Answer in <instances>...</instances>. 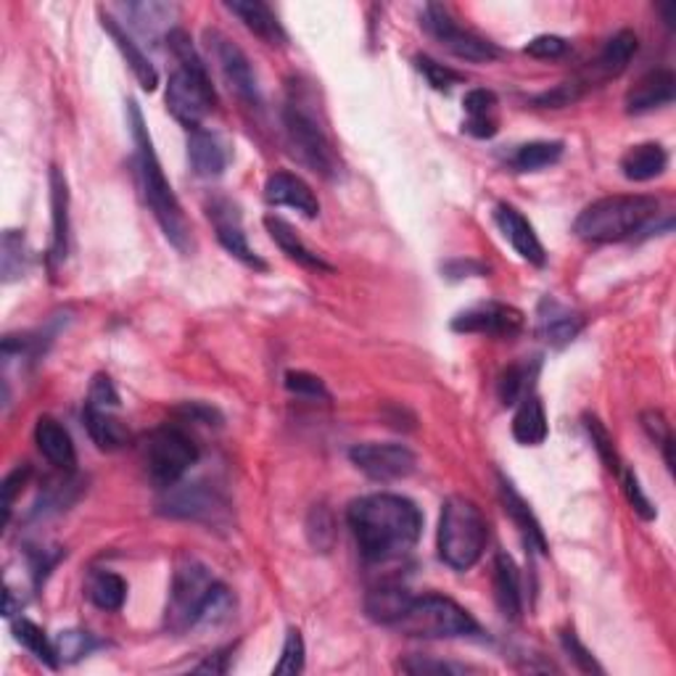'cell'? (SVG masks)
<instances>
[{
	"label": "cell",
	"instance_id": "1",
	"mask_svg": "<svg viewBox=\"0 0 676 676\" xmlns=\"http://www.w3.org/2000/svg\"><path fill=\"white\" fill-rule=\"evenodd\" d=\"M359 552L370 563H389L408 555L423 531V513L402 494H368L346 511Z\"/></svg>",
	"mask_w": 676,
	"mask_h": 676
},
{
	"label": "cell",
	"instance_id": "2",
	"mask_svg": "<svg viewBox=\"0 0 676 676\" xmlns=\"http://www.w3.org/2000/svg\"><path fill=\"white\" fill-rule=\"evenodd\" d=\"M130 125L135 138V162H138V180L144 198L157 217L159 228L177 251H191V225L185 217L183 206H180L175 191H172L170 180H167L162 164H159L157 151H153L151 135L146 130V122L140 108L130 103Z\"/></svg>",
	"mask_w": 676,
	"mask_h": 676
},
{
	"label": "cell",
	"instance_id": "3",
	"mask_svg": "<svg viewBox=\"0 0 676 676\" xmlns=\"http://www.w3.org/2000/svg\"><path fill=\"white\" fill-rule=\"evenodd\" d=\"M167 43H170L172 56L177 61V69L167 82V108L180 125L196 130V127H202L206 114L215 108V88H211L206 64L193 48L188 32L180 27L170 30L167 32Z\"/></svg>",
	"mask_w": 676,
	"mask_h": 676
},
{
	"label": "cell",
	"instance_id": "4",
	"mask_svg": "<svg viewBox=\"0 0 676 676\" xmlns=\"http://www.w3.org/2000/svg\"><path fill=\"white\" fill-rule=\"evenodd\" d=\"M486 539V518L473 500L460 497V494L444 500L439 534H436L442 563H447L452 571L473 569L481 555H484Z\"/></svg>",
	"mask_w": 676,
	"mask_h": 676
},
{
	"label": "cell",
	"instance_id": "5",
	"mask_svg": "<svg viewBox=\"0 0 676 676\" xmlns=\"http://www.w3.org/2000/svg\"><path fill=\"white\" fill-rule=\"evenodd\" d=\"M655 211H658V202L653 196H640V193L605 196L592 202L576 217L574 233L587 243H616L640 233L653 220Z\"/></svg>",
	"mask_w": 676,
	"mask_h": 676
},
{
	"label": "cell",
	"instance_id": "6",
	"mask_svg": "<svg viewBox=\"0 0 676 676\" xmlns=\"http://www.w3.org/2000/svg\"><path fill=\"white\" fill-rule=\"evenodd\" d=\"M402 634L421 640H455V637L481 634L479 621L462 605L444 595L412 597L410 608L394 623Z\"/></svg>",
	"mask_w": 676,
	"mask_h": 676
},
{
	"label": "cell",
	"instance_id": "7",
	"mask_svg": "<svg viewBox=\"0 0 676 676\" xmlns=\"http://www.w3.org/2000/svg\"><path fill=\"white\" fill-rule=\"evenodd\" d=\"M283 130H286V144L301 164L309 167L314 175L331 180L339 172V157L333 151V144L328 140L323 127L299 103H288L283 108Z\"/></svg>",
	"mask_w": 676,
	"mask_h": 676
},
{
	"label": "cell",
	"instance_id": "8",
	"mask_svg": "<svg viewBox=\"0 0 676 676\" xmlns=\"http://www.w3.org/2000/svg\"><path fill=\"white\" fill-rule=\"evenodd\" d=\"M211 587H215V576L204 563H198L196 558L180 560L172 576L170 603H167V629L175 634L196 629L198 610Z\"/></svg>",
	"mask_w": 676,
	"mask_h": 676
},
{
	"label": "cell",
	"instance_id": "9",
	"mask_svg": "<svg viewBox=\"0 0 676 676\" xmlns=\"http://www.w3.org/2000/svg\"><path fill=\"white\" fill-rule=\"evenodd\" d=\"M196 442L177 426H162L148 436L146 466L151 479L162 489H170L183 481V476L196 466Z\"/></svg>",
	"mask_w": 676,
	"mask_h": 676
},
{
	"label": "cell",
	"instance_id": "10",
	"mask_svg": "<svg viewBox=\"0 0 676 676\" xmlns=\"http://www.w3.org/2000/svg\"><path fill=\"white\" fill-rule=\"evenodd\" d=\"M423 30L434 37L436 43L444 45L449 54L457 56V59H466L473 64H489L494 59H500L502 50L486 37L476 35V32L460 27L455 22L452 14L439 3H428L421 14Z\"/></svg>",
	"mask_w": 676,
	"mask_h": 676
},
{
	"label": "cell",
	"instance_id": "11",
	"mask_svg": "<svg viewBox=\"0 0 676 676\" xmlns=\"http://www.w3.org/2000/svg\"><path fill=\"white\" fill-rule=\"evenodd\" d=\"M159 511L170 518L222 526L230 515V505L217 489L206 484H175L167 489V497L159 502Z\"/></svg>",
	"mask_w": 676,
	"mask_h": 676
},
{
	"label": "cell",
	"instance_id": "12",
	"mask_svg": "<svg viewBox=\"0 0 676 676\" xmlns=\"http://www.w3.org/2000/svg\"><path fill=\"white\" fill-rule=\"evenodd\" d=\"M350 460L359 473H365L373 481H381V484L408 479L417 468L415 452L404 444L391 442L357 444V447L350 449Z\"/></svg>",
	"mask_w": 676,
	"mask_h": 676
},
{
	"label": "cell",
	"instance_id": "13",
	"mask_svg": "<svg viewBox=\"0 0 676 676\" xmlns=\"http://www.w3.org/2000/svg\"><path fill=\"white\" fill-rule=\"evenodd\" d=\"M206 45H209L211 59H215L217 67H220V72L225 77V82L230 85V90H233L243 103H249V106L254 108L260 106L262 103L260 82H256V72L254 67H251L249 56L243 54L230 37H225L222 32L217 30H206Z\"/></svg>",
	"mask_w": 676,
	"mask_h": 676
},
{
	"label": "cell",
	"instance_id": "14",
	"mask_svg": "<svg viewBox=\"0 0 676 676\" xmlns=\"http://www.w3.org/2000/svg\"><path fill=\"white\" fill-rule=\"evenodd\" d=\"M524 328V312L500 301H484L452 320V331L457 333H479V336L511 339Z\"/></svg>",
	"mask_w": 676,
	"mask_h": 676
},
{
	"label": "cell",
	"instance_id": "15",
	"mask_svg": "<svg viewBox=\"0 0 676 676\" xmlns=\"http://www.w3.org/2000/svg\"><path fill=\"white\" fill-rule=\"evenodd\" d=\"M209 220L215 225V233L217 241L222 243V249L228 251L230 256H236L238 262H243V265L251 270H267V262L262 260L260 254H254V249L249 247V238L243 233V225H241V211H238V206L233 202H228V198H215V202L209 204Z\"/></svg>",
	"mask_w": 676,
	"mask_h": 676
},
{
	"label": "cell",
	"instance_id": "16",
	"mask_svg": "<svg viewBox=\"0 0 676 676\" xmlns=\"http://www.w3.org/2000/svg\"><path fill=\"white\" fill-rule=\"evenodd\" d=\"M584 325H587V320H584L582 312L560 305V301L552 299V296H545V299L539 301L537 331L539 336H542L550 346H555V350L569 346L571 341L584 331Z\"/></svg>",
	"mask_w": 676,
	"mask_h": 676
},
{
	"label": "cell",
	"instance_id": "17",
	"mask_svg": "<svg viewBox=\"0 0 676 676\" xmlns=\"http://www.w3.org/2000/svg\"><path fill=\"white\" fill-rule=\"evenodd\" d=\"M494 222H497L500 233L505 236V241L518 251L520 260L531 262V265H537V267L545 265L547 254H545L542 241H539L534 225L526 220V217L520 215L515 206L497 204V209H494Z\"/></svg>",
	"mask_w": 676,
	"mask_h": 676
},
{
	"label": "cell",
	"instance_id": "18",
	"mask_svg": "<svg viewBox=\"0 0 676 676\" xmlns=\"http://www.w3.org/2000/svg\"><path fill=\"white\" fill-rule=\"evenodd\" d=\"M676 95V77L672 69H653L645 77L634 82L627 93V112L629 114H648L655 108L668 106Z\"/></svg>",
	"mask_w": 676,
	"mask_h": 676
},
{
	"label": "cell",
	"instance_id": "19",
	"mask_svg": "<svg viewBox=\"0 0 676 676\" xmlns=\"http://www.w3.org/2000/svg\"><path fill=\"white\" fill-rule=\"evenodd\" d=\"M265 198L267 204L273 206H291V209L299 211L307 220H314V217L320 215V202L318 196H314V191L309 188L299 175H291V172H275V175H270L265 183Z\"/></svg>",
	"mask_w": 676,
	"mask_h": 676
},
{
	"label": "cell",
	"instance_id": "20",
	"mask_svg": "<svg viewBox=\"0 0 676 676\" xmlns=\"http://www.w3.org/2000/svg\"><path fill=\"white\" fill-rule=\"evenodd\" d=\"M188 162L193 175L206 180L220 177L228 170L230 151L220 135L196 127V130H188Z\"/></svg>",
	"mask_w": 676,
	"mask_h": 676
},
{
	"label": "cell",
	"instance_id": "21",
	"mask_svg": "<svg viewBox=\"0 0 676 676\" xmlns=\"http://www.w3.org/2000/svg\"><path fill=\"white\" fill-rule=\"evenodd\" d=\"M500 500H502V507H505V513L511 515L515 529H518L520 537H524L526 547L534 552H539V555H547V552H550V545H547V537H545L542 526H539L537 515L531 513L529 502L515 492V486L505 479V476H500Z\"/></svg>",
	"mask_w": 676,
	"mask_h": 676
},
{
	"label": "cell",
	"instance_id": "22",
	"mask_svg": "<svg viewBox=\"0 0 676 676\" xmlns=\"http://www.w3.org/2000/svg\"><path fill=\"white\" fill-rule=\"evenodd\" d=\"M99 14H101L103 30H106L108 35H112L114 45H117V48H119L122 59L127 61V67H130V72L135 75V80H138V85L144 88V90H148V93H151V90H157L159 75H157V69H153V64L146 59L144 50L138 48V43H135L133 37L127 35V30L122 27L117 19H114L112 14H106V9H101Z\"/></svg>",
	"mask_w": 676,
	"mask_h": 676
},
{
	"label": "cell",
	"instance_id": "23",
	"mask_svg": "<svg viewBox=\"0 0 676 676\" xmlns=\"http://www.w3.org/2000/svg\"><path fill=\"white\" fill-rule=\"evenodd\" d=\"M35 444L41 449V455L50 466L61 468V471L72 473L77 466V449L69 431L61 426L56 417L43 415L35 426Z\"/></svg>",
	"mask_w": 676,
	"mask_h": 676
},
{
	"label": "cell",
	"instance_id": "24",
	"mask_svg": "<svg viewBox=\"0 0 676 676\" xmlns=\"http://www.w3.org/2000/svg\"><path fill=\"white\" fill-rule=\"evenodd\" d=\"M265 228H267L270 238L275 241V247H278L283 254L288 256V260L296 262V265L312 270V273H333L331 262H325L323 256L318 254V251L309 249L307 243L299 238V233H296V230L286 220H283V217L267 215Z\"/></svg>",
	"mask_w": 676,
	"mask_h": 676
},
{
	"label": "cell",
	"instance_id": "25",
	"mask_svg": "<svg viewBox=\"0 0 676 676\" xmlns=\"http://www.w3.org/2000/svg\"><path fill=\"white\" fill-rule=\"evenodd\" d=\"M228 11L243 22V27L254 32L262 43L267 45H286V30L273 14L267 3L262 0H228Z\"/></svg>",
	"mask_w": 676,
	"mask_h": 676
},
{
	"label": "cell",
	"instance_id": "26",
	"mask_svg": "<svg viewBox=\"0 0 676 676\" xmlns=\"http://www.w3.org/2000/svg\"><path fill=\"white\" fill-rule=\"evenodd\" d=\"M50 209H54V241L50 265H61L69 251V185L59 167H50Z\"/></svg>",
	"mask_w": 676,
	"mask_h": 676
},
{
	"label": "cell",
	"instance_id": "27",
	"mask_svg": "<svg viewBox=\"0 0 676 676\" xmlns=\"http://www.w3.org/2000/svg\"><path fill=\"white\" fill-rule=\"evenodd\" d=\"M494 600H497L500 614L507 621H518L520 614H524L518 565L507 552H497V558H494Z\"/></svg>",
	"mask_w": 676,
	"mask_h": 676
},
{
	"label": "cell",
	"instance_id": "28",
	"mask_svg": "<svg viewBox=\"0 0 676 676\" xmlns=\"http://www.w3.org/2000/svg\"><path fill=\"white\" fill-rule=\"evenodd\" d=\"M82 421H85L90 439H93L95 447L103 449V452H114V449H122L130 442V431L114 415V410H101L93 408V404H85Z\"/></svg>",
	"mask_w": 676,
	"mask_h": 676
},
{
	"label": "cell",
	"instance_id": "29",
	"mask_svg": "<svg viewBox=\"0 0 676 676\" xmlns=\"http://www.w3.org/2000/svg\"><path fill=\"white\" fill-rule=\"evenodd\" d=\"M412 595L408 587L402 584H381V587L370 589L365 597V614H368L376 623L383 627H394L399 618L404 616V610L410 608Z\"/></svg>",
	"mask_w": 676,
	"mask_h": 676
},
{
	"label": "cell",
	"instance_id": "30",
	"mask_svg": "<svg viewBox=\"0 0 676 676\" xmlns=\"http://www.w3.org/2000/svg\"><path fill=\"white\" fill-rule=\"evenodd\" d=\"M668 153L661 144H640L629 148L621 157V172L623 177L632 183H648V180L658 177L666 172Z\"/></svg>",
	"mask_w": 676,
	"mask_h": 676
},
{
	"label": "cell",
	"instance_id": "31",
	"mask_svg": "<svg viewBox=\"0 0 676 676\" xmlns=\"http://www.w3.org/2000/svg\"><path fill=\"white\" fill-rule=\"evenodd\" d=\"M539 368H542V359L534 357V359H520V363H513L511 368L502 370L497 381L500 402L505 404V408H513V404H520L526 397H531Z\"/></svg>",
	"mask_w": 676,
	"mask_h": 676
},
{
	"label": "cell",
	"instance_id": "32",
	"mask_svg": "<svg viewBox=\"0 0 676 676\" xmlns=\"http://www.w3.org/2000/svg\"><path fill=\"white\" fill-rule=\"evenodd\" d=\"M466 125L462 130L473 138H494L497 135V119H494V108H497V95L486 88H476L466 95Z\"/></svg>",
	"mask_w": 676,
	"mask_h": 676
},
{
	"label": "cell",
	"instance_id": "33",
	"mask_svg": "<svg viewBox=\"0 0 676 676\" xmlns=\"http://www.w3.org/2000/svg\"><path fill=\"white\" fill-rule=\"evenodd\" d=\"M547 412L539 397H526L513 417V436L524 447H539L547 439Z\"/></svg>",
	"mask_w": 676,
	"mask_h": 676
},
{
	"label": "cell",
	"instance_id": "34",
	"mask_svg": "<svg viewBox=\"0 0 676 676\" xmlns=\"http://www.w3.org/2000/svg\"><path fill=\"white\" fill-rule=\"evenodd\" d=\"M637 45H640V41H637V35L632 30L616 32V35L610 37V41L605 43V48L600 50V59H597L595 69L603 77H618L623 69L629 67V61L634 59Z\"/></svg>",
	"mask_w": 676,
	"mask_h": 676
},
{
	"label": "cell",
	"instance_id": "35",
	"mask_svg": "<svg viewBox=\"0 0 676 676\" xmlns=\"http://www.w3.org/2000/svg\"><path fill=\"white\" fill-rule=\"evenodd\" d=\"M563 157V144L560 140H531L515 148L511 167L515 172H539L545 167H552Z\"/></svg>",
	"mask_w": 676,
	"mask_h": 676
},
{
	"label": "cell",
	"instance_id": "36",
	"mask_svg": "<svg viewBox=\"0 0 676 676\" xmlns=\"http://www.w3.org/2000/svg\"><path fill=\"white\" fill-rule=\"evenodd\" d=\"M88 597L95 608L114 614L127 600V582L112 571H95L88 582Z\"/></svg>",
	"mask_w": 676,
	"mask_h": 676
},
{
	"label": "cell",
	"instance_id": "37",
	"mask_svg": "<svg viewBox=\"0 0 676 676\" xmlns=\"http://www.w3.org/2000/svg\"><path fill=\"white\" fill-rule=\"evenodd\" d=\"M11 632H14L19 645L27 648L30 653L43 663V666L59 668L61 661H59V653H56V645L48 640V637H45V632L37 627V623H32L30 618H16V621L11 623Z\"/></svg>",
	"mask_w": 676,
	"mask_h": 676
},
{
	"label": "cell",
	"instance_id": "38",
	"mask_svg": "<svg viewBox=\"0 0 676 676\" xmlns=\"http://www.w3.org/2000/svg\"><path fill=\"white\" fill-rule=\"evenodd\" d=\"M233 610H236L233 592L225 587V584L215 582V587H211L209 595H206L202 610H198L196 627H220V623L230 621Z\"/></svg>",
	"mask_w": 676,
	"mask_h": 676
},
{
	"label": "cell",
	"instance_id": "39",
	"mask_svg": "<svg viewBox=\"0 0 676 676\" xmlns=\"http://www.w3.org/2000/svg\"><path fill=\"white\" fill-rule=\"evenodd\" d=\"M0 273L3 283H14L24 273V238L19 230H5L0 243Z\"/></svg>",
	"mask_w": 676,
	"mask_h": 676
},
{
	"label": "cell",
	"instance_id": "40",
	"mask_svg": "<svg viewBox=\"0 0 676 676\" xmlns=\"http://www.w3.org/2000/svg\"><path fill=\"white\" fill-rule=\"evenodd\" d=\"M307 534L309 542H312L314 550L328 552L336 542V524H333V515L325 505H314L312 513H309L307 520Z\"/></svg>",
	"mask_w": 676,
	"mask_h": 676
},
{
	"label": "cell",
	"instance_id": "41",
	"mask_svg": "<svg viewBox=\"0 0 676 676\" xmlns=\"http://www.w3.org/2000/svg\"><path fill=\"white\" fill-rule=\"evenodd\" d=\"M415 69L426 77V82L434 90H439V93H449L455 85H460L466 77L460 72H455L452 67H447V64H439L436 59H431V56H415Z\"/></svg>",
	"mask_w": 676,
	"mask_h": 676
},
{
	"label": "cell",
	"instance_id": "42",
	"mask_svg": "<svg viewBox=\"0 0 676 676\" xmlns=\"http://www.w3.org/2000/svg\"><path fill=\"white\" fill-rule=\"evenodd\" d=\"M125 11L130 16L133 27H138L140 32H153L157 24L170 22L175 16V5L167 3H127Z\"/></svg>",
	"mask_w": 676,
	"mask_h": 676
},
{
	"label": "cell",
	"instance_id": "43",
	"mask_svg": "<svg viewBox=\"0 0 676 676\" xmlns=\"http://www.w3.org/2000/svg\"><path fill=\"white\" fill-rule=\"evenodd\" d=\"M584 426H587V434L592 439V447L597 449V455H600L603 466L608 468L610 473H618L621 471V460H618V452H616V442L614 436L608 434V428L603 426L600 421H597L595 415H587L584 417Z\"/></svg>",
	"mask_w": 676,
	"mask_h": 676
},
{
	"label": "cell",
	"instance_id": "44",
	"mask_svg": "<svg viewBox=\"0 0 676 676\" xmlns=\"http://www.w3.org/2000/svg\"><path fill=\"white\" fill-rule=\"evenodd\" d=\"M54 645H56V653H59V661L75 663L93 653V650L99 648V642L93 640V634L80 632V629H69V632H61L59 637H56Z\"/></svg>",
	"mask_w": 676,
	"mask_h": 676
},
{
	"label": "cell",
	"instance_id": "45",
	"mask_svg": "<svg viewBox=\"0 0 676 676\" xmlns=\"http://www.w3.org/2000/svg\"><path fill=\"white\" fill-rule=\"evenodd\" d=\"M642 426L650 434V439L661 447L663 460H666L668 471L674 473V436H672V426L666 423V417H663V412L658 410H648L642 412Z\"/></svg>",
	"mask_w": 676,
	"mask_h": 676
},
{
	"label": "cell",
	"instance_id": "46",
	"mask_svg": "<svg viewBox=\"0 0 676 676\" xmlns=\"http://www.w3.org/2000/svg\"><path fill=\"white\" fill-rule=\"evenodd\" d=\"M305 640H301V632L299 629H288L286 634V642H283V653H280V661L275 663L273 672L278 676H286V674H301L305 672Z\"/></svg>",
	"mask_w": 676,
	"mask_h": 676
},
{
	"label": "cell",
	"instance_id": "47",
	"mask_svg": "<svg viewBox=\"0 0 676 676\" xmlns=\"http://www.w3.org/2000/svg\"><path fill=\"white\" fill-rule=\"evenodd\" d=\"M283 383H286V389L296 397L331 399V394H328V389L323 383V378L312 376V373H307V370H288L286 378H283Z\"/></svg>",
	"mask_w": 676,
	"mask_h": 676
},
{
	"label": "cell",
	"instance_id": "48",
	"mask_svg": "<svg viewBox=\"0 0 676 676\" xmlns=\"http://www.w3.org/2000/svg\"><path fill=\"white\" fill-rule=\"evenodd\" d=\"M584 90H587V85H584V82H578V80L560 82L558 88H552V90H547V93L537 95L534 103H537L539 108H565V106H571V103H576L578 99H582Z\"/></svg>",
	"mask_w": 676,
	"mask_h": 676
},
{
	"label": "cell",
	"instance_id": "49",
	"mask_svg": "<svg viewBox=\"0 0 676 676\" xmlns=\"http://www.w3.org/2000/svg\"><path fill=\"white\" fill-rule=\"evenodd\" d=\"M618 473H621V489H623V494H627L629 505L634 507V513H640L645 520H653L655 515H658V511H655L653 502H650L645 497V492H642L637 473L632 471V468H621Z\"/></svg>",
	"mask_w": 676,
	"mask_h": 676
},
{
	"label": "cell",
	"instance_id": "50",
	"mask_svg": "<svg viewBox=\"0 0 676 676\" xmlns=\"http://www.w3.org/2000/svg\"><path fill=\"white\" fill-rule=\"evenodd\" d=\"M32 476L30 466H19L3 479V486H0V494H3V524H9L11 520V511H14V502L19 494L24 492V486H27Z\"/></svg>",
	"mask_w": 676,
	"mask_h": 676
},
{
	"label": "cell",
	"instance_id": "51",
	"mask_svg": "<svg viewBox=\"0 0 676 676\" xmlns=\"http://www.w3.org/2000/svg\"><path fill=\"white\" fill-rule=\"evenodd\" d=\"M560 642H563V648H565V653H569V658L574 661L576 666L582 668V672H587V674H603V666L595 661V655H592L589 650L582 645V640H578L574 629H569V632L560 634Z\"/></svg>",
	"mask_w": 676,
	"mask_h": 676
},
{
	"label": "cell",
	"instance_id": "52",
	"mask_svg": "<svg viewBox=\"0 0 676 676\" xmlns=\"http://www.w3.org/2000/svg\"><path fill=\"white\" fill-rule=\"evenodd\" d=\"M402 672L408 674H466L468 666H460V663H449V661H434V658H423V655H412L402 663Z\"/></svg>",
	"mask_w": 676,
	"mask_h": 676
},
{
	"label": "cell",
	"instance_id": "53",
	"mask_svg": "<svg viewBox=\"0 0 676 676\" xmlns=\"http://www.w3.org/2000/svg\"><path fill=\"white\" fill-rule=\"evenodd\" d=\"M526 56H531V59H560V56L569 54V43L563 41V37L558 35H539L534 37V41L524 48Z\"/></svg>",
	"mask_w": 676,
	"mask_h": 676
},
{
	"label": "cell",
	"instance_id": "54",
	"mask_svg": "<svg viewBox=\"0 0 676 676\" xmlns=\"http://www.w3.org/2000/svg\"><path fill=\"white\" fill-rule=\"evenodd\" d=\"M88 404H93V408H101V410H119V394H117V389H114L112 378L103 376V373L93 378V383H90Z\"/></svg>",
	"mask_w": 676,
	"mask_h": 676
},
{
	"label": "cell",
	"instance_id": "55",
	"mask_svg": "<svg viewBox=\"0 0 676 676\" xmlns=\"http://www.w3.org/2000/svg\"><path fill=\"white\" fill-rule=\"evenodd\" d=\"M442 273L447 275L449 280H462V278H481V275L489 273V267L484 262H476V260H452L447 262V265L442 267Z\"/></svg>",
	"mask_w": 676,
	"mask_h": 676
},
{
	"label": "cell",
	"instance_id": "56",
	"mask_svg": "<svg viewBox=\"0 0 676 676\" xmlns=\"http://www.w3.org/2000/svg\"><path fill=\"white\" fill-rule=\"evenodd\" d=\"M230 655L228 653H217V655H211L209 661H204L202 666H196V672H206V674H225L228 672V661Z\"/></svg>",
	"mask_w": 676,
	"mask_h": 676
},
{
	"label": "cell",
	"instance_id": "57",
	"mask_svg": "<svg viewBox=\"0 0 676 676\" xmlns=\"http://www.w3.org/2000/svg\"><path fill=\"white\" fill-rule=\"evenodd\" d=\"M661 14H663V19H666L668 27L674 30V22H676V3H663V5H661Z\"/></svg>",
	"mask_w": 676,
	"mask_h": 676
}]
</instances>
